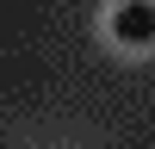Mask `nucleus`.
Instances as JSON below:
<instances>
[{
  "instance_id": "f257e3e1",
  "label": "nucleus",
  "mask_w": 155,
  "mask_h": 149,
  "mask_svg": "<svg viewBox=\"0 0 155 149\" xmlns=\"http://www.w3.org/2000/svg\"><path fill=\"white\" fill-rule=\"evenodd\" d=\"M112 37L118 44H155V6L149 0H124L112 12Z\"/></svg>"
}]
</instances>
